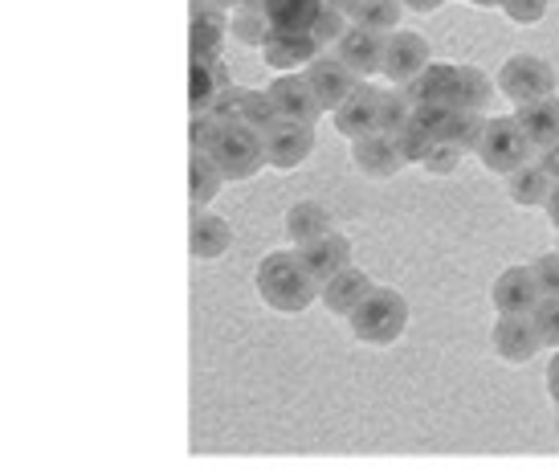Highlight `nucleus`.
<instances>
[{"label":"nucleus","mask_w":559,"mask_h":470,"mask_svg":"<svg viewBox=\"0 0 559 470\" xmlns=\"http://www.w3.org/2000/svg\"><path fill=\"white\" fill-rule=\"evenodd\" d=\"M408 119H413V103H408V94L401 86H389V91L376 94V131L396 136Z\"/></svg>","instance_id":"29"},{"label":"nucleus","mask_w":559,"mask_h":470,"mask_svg":"<svg viewBox=\"0 0 559 470\" xmlns=\"http://www.w3.org/2000/svg\"><path fill=\"white\" fill-rule=\"evenodd\" d=\"M535 164L551 176V185H559V140L551 148H544V152H535Z\"/></svg>","instance_id":"41"},{"label":"nucleus","mask_w":559,"mask_h":470,"mask_svg":"<svg viewBox=\"0 0 559 470\" xmlns=\"http://www.w3.org/2000/svg\"><path fill=\"white\" fill-rule=\"evenodd\" d=\"M466 4H474V9H498V0H466Z\"/></svg>","instance_id":"46"},{"label":"nucleus","mask_w":559,"mask_h":470,"mask_svg":"<svg viewBox=\"0 0 559 470\" xmlns=\"http://www.w3.org/2000/svg\"><path fill=\"white\" fill-rule=\"evenodd\" d=\"M352 164H356V173L368 176V180H392L401 168H408L396 140L384 136V131H368V136L352 140Z\"/></svg>","instance_id":"12"},{"label":"nucleus","mask_w":559,"mask_h":470,"mask_svg":"<svg viewBox=\"0 0 559 470\" xmlns=\"http://www.w3.org/2000/svg\"><path fill=\"white\" fill-rule=\"evenodd\" d=\"M490 303H495V315H531V307L539 303V286H535L531 267L498 270V279L490 282Z\"/></svg>","instance_id":"17"},{"label":"nucleus","mask_w":559,"mask_h":470,"mask_svg":"<svg viewBox=\"0 0 559 470\" xmlns=\"http://www.w3.org/2000/svg\"><path fill=\"white\" fill-rule=\"evenodd\" d=\"M221 188H225V176L213 164V156L209 152H192L188 156V197H192V209L213 204L221 197Z\"/></svg>","instance_id":"25"},{"label":"nucleus","mask_w":559,"mask_h":470,"mask_svg":"<svg viewBox=\"0 0 559 470\" xmlns=\"http://www.w3.org/2000/svg\"><path fill=\"white\" fill-rule=\"evenodd\" d=\"M376 94L380 86H372L368 79H359L347 98H343L340 107L331 110V119H335V131H340L343 140H359V136H368L376 131Z\"/></svg>","instance_id":"19"},{"label":"nucleus","mask_w":559,"mask_h":470,"mask_svg":"<svg viewBox=\"0 0 559 470\" xmlns=\"http://www.w3.org/2000/svg\"><path fill=\"white\" fill-rule=\"evenodd\" d=\"M270 103L278 110V119H295V124H319L323 119V107L314 103L311 86L302 79V70H286V74H274V82L265 86Z\"/></svg>","instance_id":"10"},{"label":"nucleus","mask_w":559,"mask_h":470,"mask_svg":"<svg viewBox=\"0 0 559 470\" xmlns=\"http://www.w3.org/2000/svg\"><path fill=\"white\" fill-rule=\"evenodd\" d=\"M229 37L246 49H262L270 37V16L262 9H229Z\"/></svg>","instance_id":"30"},{"label":"nucleus","mask_w":559,"mask_h":470,"mask_svg":"<svg viewBox=\"0 0 559 470\" xmlns=\"http://www.w3.org/2000/svg\"><path fill=\"white\" fill-rule=\"evenodd\" d=\"M221 124L204 110V115H192V124H188V148L192 152H209L213 148V140H217Z\"/></svg>","instance_id":"40"},{"label":"nucleus","mask_w":559,"mask_h":470,"mask_svg":"<svg viewBox=\"0 0 559 470\" xmlns=\"http://www.w3.org/2000/svg\"><path fill=\"white\" fill-rule=\"evenodd\" d=\"M495 91L511 103V107H523V103H535L544 94H556V66L539 58V54H511L507 62L498 66L495 74Z\"/></svg>","instance_id":"5"},{"label":"nucleus","mask_w":559,"mask_h":470,"mask_svg":"<svg viewBox=\"0 0 559 470\" xmlns=\"http://www.w3.org/2000/svg\"><path fill=\"white\" fill-rule=\"evenodd\" d=\"M213 164L221 168L225 185H241V180H253V176L265 168V152H262V136L246 124H225L217 131V140L209 148Z\"/></svg>","instance_id":"4"},{"label":"nucleus","mask_w":559,"mask_h":470,"mask_svg":"<svg viewBox=\"0 0 559 470\" xmlns=\"http://www.w3.org/2000/svg\"><path fill=\"white\" fill-rule=\"evenodd\" d=\"M413 107H457V66L453 62H429L417 79L401 86Z\"/></svg>","instance_id":"15"},{"label":"nucleus","mask_w":559,"mask_h":470,"mask_svg":"<svg viewBox=\"0 0 559 470\" xmlns=\"http://www.w3.org/2000/svg\"><path fill=\"white\" fill-rule=\"evenodd\" d=\"M544 213H547V221H551V230L559 234V185H551V192H547Z\"/></svg>","instance_id":"44"},{"label":"nucleus","mask_w":559,"mask_h":470,"mask_svg":"<svg viewBox=\"0 0 559 470\" xmlns=\"http://www.w3.org/2000/svg\"><path fill=\"white\" fill-rule=\"evenodd\" d=\"M384 37L389 33L364 30V25H347L343 37L335 42V58H340L356 79H376L380 74V54H384Z\"/></svg>","instance_id":"14"},{"label":"nucleus","mask_w":559,"mask_h":470,"mask_svg":"<svg viewBox=\"0 0 559 470\" xmlns=\"http://www.w3.org/2000/svg\"><path fill=\"white\" fill-rule=\"evenodd\" d=\"M547 192H551V176H547L535 160H527L523 168L507 173V197H511L519 209H544Z\"/></svg>","instance_id":"24"},{"label":"nucleus","mask_w":559,"mask_h":470,"mask_svg":"<svg viewBox=\"0 0 559 470\" xmlns=\"http://www.w3.org/2000/svg\"><path fill=\"white\" fill-rule=\"evenodd\" d=\"M531 324H535V336L544 352H556L559 348V295H539V303L531 307Z\"/></svg>","instance_id":"33"},{"label":"nucleus","mask_w":559,"mask_h":470,"mask_svg":"<svg viewBox=\"0 0 559 470\" xmlns=\"http://www.w3.org/2000/svg\"><path fill=\"white\" fill-rule=\"evenodd\" d=\"M335 4H340L343 13H347V9H352V4H356V0H335Z\"/></svg>","instance_id":"47"},{"label":"nucleus","mask_w":559,"mask_h":470,"mask_svg":"<svg viewBox=\"0 0 559 470\" xmlns=\"http://www.w3.org/2000/svg\"><path fill=\"white\" fill-rule=\"evenodd\" d=\"M490 348H495L498 361L514 364V368H519V364H531L544 352L531 315H495V324H490Z\"/></svg>","instance_id":"8"},{"label":"nucleus","mask_w":559,"mask_h":470,"mask_svg":"<svg viewBox=\"0 0 559 470\" xmlns=\"http://www.w3.org/2000/svg\"><path fill=\"white\" fill-rule=\"evenodd\" d=\"M323 49L307 30H270L262 46L265 66H274V74H286V70H302V66L319 58Z\"/></svg>","instance_id":"18"},{"label":"nucleus","mask_w":559,"mask_h":470,"mask_svg":"<svg viewBox=\"0 0 559 470\" xmlns=\"http://www.w3.org/2000/svg\"><path fill=\"white\" fill-rule=\"evenodd\" d=\"M241 94H246V86H237V82L221 86L217 98H213V107H209V115H213V119H217L221 127H225V124H237V115H241Z\"/></svg>","instance_id":"39"},{"label":"nucleus","mask_w":559,"mask_h":470,"mask_svg":"<svg viewBox=\"0 0 559 470\" xmlns=\"http://www.w3.org/2000/svg\"><path fill=\"white\" fill-rule=\"evenodd\" d=\"M347 25H352V21H347V13H343L335 0H319V9H314L307 33L319 42V49H326V46H335V42H340Z\"/></svg>","instance_id":"32"},{"label":"nucleus","mask_w":559,"mask_h":470,"mask_svg":"<svg viewBox=\"0 0 559 470\" xmlns=\"http://www.w3.org/2000/svg\"><path fill=\"white\" fill-rule=\"evenodd\" d=\"M392 140H396V148H401L404 164H420V160H425V152H429V148L437 143L433 136H429V131L417 124V119H408V124H404L401 131L392 136Z\"/></svg>","instance_id":"35"},{"label":"nucleus","mask_w":559,"mask_h":470,"mask_svg":"<svg viewBox=\"0 0 559 470\" xmlns=\"http://www.w3.org/2000/svg\"><path fill=\"white\" fill-rule=\"evenodd\" d=\"M433 62V49L429 42L413 30H392L384 37V54H380V74L392 82V86H404L408 79H417L425 66Z\"/></svg>","instance_id":"7"},{"label":"nucleus","mask_w":559,"mask_h":470,"mask_svg":"<svg viewBox=\"0 0 559 470\" xmlns=\"http://www.w3.org/2000/svg\"><path fill=\"white\" fill-rule=\"evenodd\" d=\"M286 242H290V250H302L307 242L314 237H323L326 230H335V218H331V209L323 201H295L286 209Z\"/></svg>","instance_id":"22"},{"label":"nucleus","mask_w":559,"mask_h":470,"mask_svg":"<svg viewBox=\"0 0 559 470\" xmlns=\"http://www.w3.org/2000/svg\"><path fill=\"white\" fill-rule=\"evenodd\" d=\"M204 4H213V9H221V13H229L237 0H204Z\"/></svg>","instance_id":"45"},{"label":"nucleus","mask_w":559,"mask_h":470,"mask_svg":"<svg viewBox=\"0 0 559 470\" xmlns=\"http://www.w3.org/2000/svg\"><path fill=\"white\" fill-rule=\"evenodd\" d=\"M466 160V152L462 148H453L450 140H437L429 152H425V160H420V168L429 176H453L457 173V164Z\"/></svg>","instance_id":"36"},{"label":"nucleus","mask_w":559,"mask_h":470,"mask_svg":"<svg viewBox=\"0 0 559 470\" xmlns=\"http://www.w3.org/2000/svg\"><path fill=\"white\" fill-rule=\"evenodd\" d=\"M404 13H420V16H433L445 9V0H401Z\"/></svg>","instance_id":"43"},{"label":"nucleus","mask_w":559,"mask_h":470,"mask_svg":"<svg viewBox=\"0 0 559 470\" xmlns=\"http://www.w3.org/2000/svg\"><path fill=\"white\" fill-rule=\"evenodd\" d=\"M274 119H278V110H274V103H270L265 86H262V91H249V86H246V94H241V115H237V124L253 127V131L262 136V131L274 124Z\"/></svg>","instance_id":"34"},{"label":"nucleus","mask_w":559,"mask_h":470,"mask_svg":"<svg viewBox=\"0 0 559 470\" xmlns=\"http://www.w3.org/2000/svg\"><path fill=\"white\" fill-rule=\"evenodd\" d=\"M474 156L486 173L507 176L514 168H523L527 160H535V148L527 143L523 127L514 124V115H486V127H481V140L474 148Z\"/></svg>","instance_id":"3"},{"label":"nucleus","mask_w":559,"mask_h":470,"mask_svg":"<svg viewBox=\"0 0 559 470\" xmlns=\"http://www.w3.org/2000/svg\"><path fill=\"white\" fill-rule=\"evenodd\" d=\"M401 16H404L401 0H356V4L347 9V21H352V25H364V30H376V33L401 30Z\"/></svg>","instance_id":"26"},{"label":"nucleus","mask_w":559,"mask_h":470,"mask_svg":"<svg viewBox=\"0 0 559 470\" xmlns=\"http://www.w3.org/2000/svg\"><path fill=\"white\" fill-rule=\"evenodd\" d=\"M544 385H547V397H551V406L559 409V348L551 352V361H547Z\"/></svg>","instance_id":"42"},{"label":"nucleus","mask_w":559,"mask_h":470,"mask_svg":"<svg viewBox=\"0 0 559 470\" xmlns=\"http://www.w3.org/2000/svg\"><path fill=\"white\" fill-rule=\"evenodd\" d=\"M253 286L270 312L278 315H302L311 303H319V286L311 282L298 250H270L258 262Z\"/></svg>","instance_id":"1"},{"label":"nucleus","mask_w":559,"mask_h":470,"mask_svg":"<svg viewBox=\"0 0 559 470\" xmlns=\"http://www.w3.org/2000/svg\"><path fill=\"white\" fill-rule=\"evenodd\" d=\"M229 37V16L204 4V0H192V21H188V54L192 62H217L221 46Z\"/></svg>","instance_id":"13"},{"label":"nucleus","mask_w":559,"mask_h":470,"mask_svg":"<svg viewBox=\"0 0 559 470\" xmlns=\"http://www.w3.org/2000/svg\"><path fill=\"white\" fill-rule=\"evenodd\" d=\"M314 124H295V119H274L262 131V152L265 168H278V173H295L298 164H307L314 152Z\"/></svg>","instance_id":"6"},{"label":"nucleus","mask_w":559,"mask_h":470,"mask_svg":"<svg viewBox=\"0 0 559 470\" xmlns=\"http://www.w3.org/2000/svg\"><path fill=\"white\" fill-rule=\"evenodd\" d=\"M234 246V225L209 209H192V221H188V254L192 262H217L225 258Z\"/></svg>","instance_id":"16"},{"label":"nucleus","mask_w":559,"mask_h":470,"mask_svg":"<svg viewBox=\"0 0 559 470\" xmlns=\"http://www.w3.org/2000/svg\"><path fill=\"white\" fill-rule=\"evenodd\" d=\"M298 258H302V267H307V274H311L314 286H323L326 279H335L340 270H347L352 262H356V250H352V237L347 234L326 230L323 237L307 242V246L298 250Z\"/></svg>","instance_id":"9"},{"label":"nucleus","mask_w":559,"mask_h":470,"mask_svg":"<svg viewBox=\"0 0 559 470\" xmlns=\"http://www.w3.org/2000/svg\"><path fill=\"white\" fill-rule=\"evenodd\" d=\"M481 127H486V115H481V110L453 107L450 119H445V131H441V140H450L453 148H462L466 156H474V148H478V140H481Z\"/></svg>","instance_id":"28"},{"label":"nucleus","mask_w":559,"mask_h":470,"mask_svg":"<svg viewBox=\"0 0 559 470\" xmlns=\"http://www.w3.org/2000/svg\"><path fill=\"white\" fill-rule=\"evenodd\" d=\"M498 9L511 25H539L551 9V0H498Z\"/></svg>","instance_id":"37"},{"label":"nucleus","mask_w":559,"mask_h":470,"mask_svg":"<svg viewBox=\"0 0 559 470\" xmlns=\"http://www.w3.org/2000/svg\"><path fill=\"white\" fill-rule=\"evenodd\" d=\"M514 124L523 127V136L535 152H544L551 143L559 140V94H544V98H535V103H523V107H514Z\"/></svg>","instance_id":"20"},{"label":"nucleus","mask_w":559,"mask_h":470,"mask_svg":"<svg viewBox=\"0 0 559 470\" xmlns=\"http://www.w3.org/2000/svg\"><path fill=\"white\" fill-rule=\"evenodd\" d=\"M314 9H319V0H265L270 30H307Z\"/></svg>","instance_id":"31"},{"label":"nucleus","mask_w":559,"mask_h":470,"mask_svg":"<svg viewBox=\"0 0 559 470\" xmlns=\"http://www.w3.org/2000/svg\"><path fill=\"white\" fill-rule=\"evenodd\" d=\"M347 328L359 344L368 348H392L408 331V298L396 286H376L359 298L356 312L347 315Z\"/></svg>","instance_id":"2"},{"label":"nucleus","mask_w":559,"mask_h":470,"mask_svg":"<svg viewBox=\"0 0 559 470\" xmlns=\"http://www.w3.org/2000/svg\"><path fill=\"white\" fill-rule=\"evenodd\" d=\"M531 274H535V286H539V295H559V250H547L539 254L535 262H527Z\"/></svg>","instance_id":"38"},{"label":"nucleus","mask_w":559,"mask_h":470,"mask_svg":"<svg viewBox=\"0 0 559 470\" xmlns=\"http://www.w3.org/2000/svg\"><path fill=\"white\" fill-rule=\"evenodd\" d=\"M372 291V279H368V270H359L356 262L347 270H340L335 279H326L323 286H319V303H323L331 315H340V319H347V315L356 312V303L364 295Z\"/></svg>","instance_id":"21"},{"label":"nucleus","mask_w":559,"mask_h":470,"mask_svg":"<svg viewBox=\"0 0 559 470\" xmlns=\"http://www.w3.org/2000/svg\"><path fill=\"white\" fill-rule=\"evenodd\" d=\"M302 79H307V86H311V94H314V103L323 110H335L347 98V91L356 86V74L347 70V66L335 58V54H319V58H311V62L302 66Z\"/></svg>","instance_id":"11"},{"label":"nucleus","mask_w":559,"mask_h":470,"mask_svg":"<svg viewBox=\"0 0 559 470\" xmlns=\"http://www.w3.org/2000/svg\"><path fill=\"white\" fill-rule=\"evenodd\" d=\"M229 70L225 62H192L188 66V110L192 115H204V110L213 107V98H217L221 86H229Z\"/></svg>","instance_id":"23"},{"label":"nucleus","mask_w":559,"mask_h":470,"mask_svg":"<svg viewBox=\"0 0 559 470\" xmlns=\"http://www.w3.org/2000/svg\"><path fill=\"white\" fill-rule=\"evenodd\" d=\"M490 94H495V79L478 70V66L457 62V107L462 110H481L490 107Z\"/></svg>","instance_id":"27"}]
</instances>
